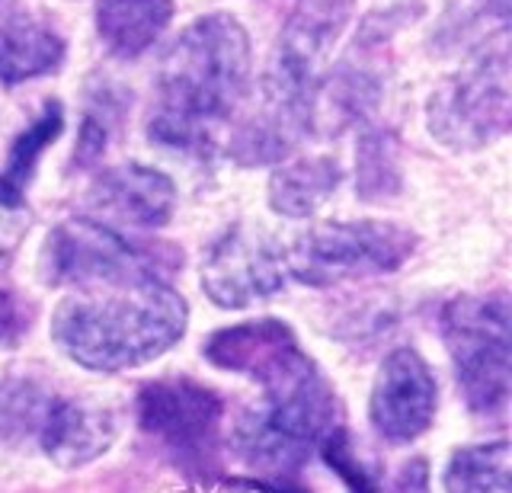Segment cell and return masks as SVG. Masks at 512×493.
<instances>
[{
  "mask_svg": "<svg viewBox=\"0 0 512 493\" xmlns=\"http://www.w3.org/2000/svg\"><path fill=\"white\" fill-rule=\"evenodd\" d=\"M109 132H112V116L103 109H90L84 125H80L77 135V148H74V164L80 167H93L100 157L106 154L109 145Z\"/></svg>",
  "mask_w": 512,
  "mask_h": 493,
  "instance_id": "44dd1931",
  "label": "cell"
},
{
  "mask_svg": "<svg viewBox=\"0 0 512 493\" xmlns=\"http://www.w3.org/2000/svg\"><path fill=\"white\" fill-rule=\"evenodd\" d=\"M285 253L250 225H234L208 247L202 260V289L218 308L240 311L266 301L285 285Z\"/></svg>",
  "mask_w": 512,
  "mask_h": 493,
  "instance_id": "9c48e42d",
  "label": "cell"
},
{
  "mask_svg": "<svg viewBox=\"0 0 512 493\" xmlns=\"http://www.w3.org/2000/svg\"><path fill=\"white\" fill-rule=\"evenodd\" d=\"M359 196L365 202H384L400 193L397 141L391 132H368L356 151Z\"/></svg>",
  "mask_w": 512,
  "mask_h": 493,
  "instance_id": "d6986e66",
  "label": "cell"
},
{
  "mask_svg": "<svg viewBox=\"0 0 512 493\" xmlns=\"http://www.w3.org/2000/svg\"><path fill=\"white\" fill-rule=\"evenodd\" d=\"M64 61V39L20 0H0V81L23 84L52 74Z\"/></svg>",
  "mask_w": 512,
  "mask_h": 493,
  "instance_id": "5bb4252c",
  "label": "cell"
},
{
  "mask_svg": "<svg viewBox=\"0 0 512 493\" xmlns=\"http://www.w3.org/2000/svg\"><path fill=\"white\" fill-rule=\"evenodd\" d=\"M186 298L160 276L71 289L52 317V337L90 372H122L154 362L183 340Z\"/></svg>",
  "mask_w": 512,
  "mask_h": 493,
  "instance_id": "3957f363",
  "label": "cell"
},
{
  "mask_svg": "<svg viewBox=\"0 0 512 493\" xmlns=\"http://www.w3.org/2000/svg\"><path fill=\"white\" fill-rule=\"evenodd\" d=\"M173 0H100L96 33L116 58H138L167 33Z\"/></svg>",
  "mask_w": 512,
  "mask_h": 493,
  "instance_id": "9a60e30c",
  "label": "cell"
},
{
  "mask_svg": "<svg viewBox=\"0 0 512 493\" xmlns=\"http://www.w3.org/2000/svg\"><path fill=\"white\" fill-rule=\"evenodd\" d=\"M112 439H116V420L106 407L80 401V397H64L55 388L48 394L36 436H32V442L58 468L90 465L93 458L109 452Z\"/></svg>",
  "mask_w": 512,
  "mask_h": 493,
  "instance_id": "7c38bea8",
  "label": "cell"
},
{
  "mask_svg": "<svg viewBox=\"0 0 512 493\" xmlns=\"http://www.w3.org/2000/svg\"><path fill=\"white\" fill-rule=\"evenodd\" d=\"M340 164L327 154L282 164L269 180V209L285 218H311L340 186Z\"/></svg>",
  "mask_w": 512,
  "mask_h": 493,
  "instance_id": "2e32d148",
  "label": "cell"
},
{
  "mask_svg": "<svg viewBox=\"0 0 512 493\" xmlns=\"http://www.w3.org/2000/svg\"><path fill=\"white\" fill-rule=\"evenodd\" d=\"M442 340L458 388L474 413H503L512 385L509 301L503 295H458L442 308Z\"/></svg>",
  "mask_w": 512,
  "mask_h": 493,
  "instance_id": "277c9868",
  "label": "cell"
},
{
  "mask_svg": "<svg viewBox=\"0 0 512 493\" xmlns=\"http://www.w3.org/2000/svg\"><path fill=\"white\" fill-rule=\"evenodd\" d=\"M61 129H64V109L58 100H52L42 106V113L32 119L20 135L13 138L7 161L0 167V205H4V209H20L23 205L32 173H36L42 154L55 145Z\"/></svg>",
  "mask_w": 512,
  "mask_h": 493,
  "instance_id": "e0dca14e",
  "label": "cell"
},
{
  "mask_svg": "<svg viewBox=\"0 0 512 493\" xmlns=\"http://www.w3.org/2000/svg\"><path fill=\"white\" fill-rule=\"evenodd\" d=\"M317 449L324 455L327 468H333V474L340 477L349 493H384L378 477L368 471V465L359 458L356 442H352V433L346 426H336L333 433H327L320 439Z\"/></svg>",
  "mask_w": 512,
  "mask_h": 493,
  "instance_id": "ffe728a7",
  "label": "cell"
},
{
  "mask_svg": "<svg viewBox=\"0 0 512 493\" xmlns=\"http://www.w3.org/2000/svg\"><path fill=\"white\" fill-rule=\"evenodd\" d=\"M167 260L154 247H141L116 228L93 218H71L48 234L42 247V279L64 289H87L103 282H125L141 276L164 279Z\"/></svg>",
  "mask_w": 512,
  "mask_h": 493,
  "instance_id": "ba28073f",
  "label": "cell"
},
{
  "mask_svg": "<svg viewBox=\"0 0 512 493\" xmlns=\"http://www.w3.org/2000/svg\"><path fill=\"white\" fill-rule=\"evenodd\" d=\"M352 17V0H298L263 77V100L237 125L228 154L240 167L276 164L314 129L327 65Z\"/></svg>",
  "mask_w": 512,
  "mask_h": 493,
  "instance_id": "7a4b0ae2",
  "label": "cell"
},
{
  "mask_svg": "<svg viewBox=\"0 0 512 493\" xmlns=\"http://www.w3.org/2000/svg\"><path fill=\"white\" fill-rule=\"evenodd\" d=\"M439 407V385L429 362L410 346H400L381 362L372 385V401H368V417H372L378 436L388 442H413L420 439L436 420Z\"/></svg>",
  "mask_w": 512,
  "mask_h": 493,
  "instance_id": "8fae6325",
  "label": "cell"
},
{
  "mask_svg": "<svg viewBox=\"0 0 512 493\" xmlns=\"http://www.w3.org/2000/svg\"><path fill=\"white\" fill-rule=\"evenodd\" d=\"M400 493H429V465L426 458H410L397 477Z\"/></svg>",
  "mask_w": 512,
  "mask_h": 493,
  "instance_id": "603a6c76",
  "label": "cell"
},
{
  "mask_svg": "<svg viewBox=\"0 0 512 493\" xmlns=\"http://www.w3.org/2000/svg\"><path fill=\"white\" fill-rule=\"evenodd\" d=\"M202 353L218 369L253 378L263 394L285 391L317 372V362L301 349L292 327L276 321V317L215 330L205 340Z\"/></svg>",
  "mask_w": 512,
  "mask_h": 493,
  "instance_id": "30bf717a",
  "label": "cell"
},
{
  "mask_svg": "<svg viewBox=\"0 0 512 493\" xmlns=\"http://www.w3.org/2000/svg\"><path fill=\"white\" fill-rule=\"evenodd\" d=\"M250 81V39L231 13H208L170 45L157 74L148 135L157 145L205 154L234 116Z\"/></svg>",
  "mask_w": 512,
  "mask_h": 493,
  "instance_id": "6da1fadb",
  "label": "cell"
},
{
  "mask_svg": "<svg viewBox=\"0 0 512 493\" xmlns=\"http://www.w3.org/2000/svg\"><path fill=\"white\" fill-rule=\"evenodd\" d=\"M23 327H29V324H23L20 301H16V292L7 276V257L0 253V343H16Z\"/></svg>",
  "mask_w": 512,
  "mask_h": 493,
  "instance_id": "7402d4cb",
  "label": "cell"
},
{
  "mask_svg": "<svg viewBox=\"0 0 512 493\" xmlns=\"http://www.w3.org/2000/svg\"><path fill=\"white\" fill-rule=\"evenodd\" d=\"M416 250V234L394 221H327L295 237L285 250V273L327 289L349 279L400 269Z\"/></svg>",
  "mask_w": 512,
  "mask_h": 493,
  "instance_id": "5b68a950",
  "label": "cell"
},
{
  "mask_svg": "<svg viewBox=\"0 0 512 493\" xmlns=\"http://www.w3.org/2000/svg\"><path fill=\"white\" fill-rule=\"evenodd\" d=\"M138 426L154 439L176 468L196 481H212L221 471L218 445L224 401L192 378H157L138 391Z\"/></svg>",
  "mask_w": 512,
  "mask_h": 493,
  "instance_id": "8992f818",
  "label": "cell"
},
{
  "mask_svg": "<svg viewBox=\"0 0 512 493\" xmlns=\"http://www.w3.org/2000/svg\"><path fill=\"white\" fill-rule=\"evenodd\" d=\"M445 493H512L509 442L458 449L445 465Z\"/></svg>",
  "mask_w": 512,
  "mask_h": 493,
  "instance_id": "ac0fdd59",
  "label": "cell"
},
{
  "mask_svg": "<svg viewBox=\"0 0 512 493\" xmlns=\"http://www.w3.org/2000/svg\"><path fill=\"white\" fill-rule=\"evenodd\" d=\"M90 202L135 228H160L176 209V186L167 173L148 164H122L93 183Z\"/></svg>",
  "mask_w": 512,
  "mask_h": 493,
  "instance_id": "4fadbf2b",
  "label": "cell"
},
{
  "mask_svg": "<svg viewBox=\"0 0 512 493\" xmlns=\"http://www.w3.org/2000/svg\"><path fill=\"white\" fill-rule=\"evenodd\" d=\"M429 132L452 151H477L509 129V52L506 33L432 90Z\"/></svg>",
  "mask_w": 512,
  "mask_h": 493,
  "instance_id": "52a82bcc",
  "label": "cell"
}]
</instances>
